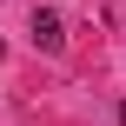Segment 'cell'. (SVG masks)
<instances>
[{
  "mask_svg": "<svg viewBox=\"0 0 126 126\" xmlns=\"http://www.w3.org/2000/svg\"><path fill=\"white\" fill-rule=\"evenodd\" d=\"M120 126H126V100H120Z\"/></svg>",
  "mask_w": 126,
  "mask_h": 126,
  "instance_id": "obj_2",
  "label": "cell"
},
{
  "mask_svg": "<svg viewBox=\"0 0 126 126\" xmlns=\"http://www.w3.org/2000/svg\"><path fill=\"white\" fill-rule=\"evenodd\" d=\"M33 47H47V53H60V47H66V20H60L53 7H40V13H33Z\"/></svg>",
  "mask_w": 126,
  "mask_h": 126,
  "instance_id": "obj_1",
  "label": "cell"
}]
</instances>
